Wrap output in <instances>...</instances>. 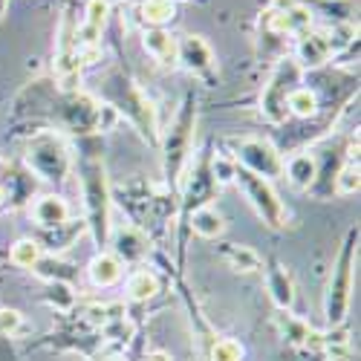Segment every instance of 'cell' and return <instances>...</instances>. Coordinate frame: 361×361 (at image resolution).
<instances>
[{
  "mask_svg": "<svg viewBox=\"0 0 361 361\" xmlns=\"http://www.w3.org/2000/svg\"><path fill=\"white\" fill-rule=\"evenodd\" d=\"M234 159L240 168H246L263 179H269L272 183L275 176L283 173V159L278 154V147L272 142H266V139H240L234 145Z\"/></svg>",
  "mask_w": 361,
  "mask_h": 361,
  "instance_id": "cell-8",
  "label": "cell"
},
{
  "mask_svg": "<svg viewBox=\"0 0 361 361\" xmlns=\"http://www.w3.org/2000/svg\"><path fill=\"white\" fill-rule=\"evenodd\" d=\"M194 122H197V104H194V96H185L171 128L159 136L162 139V168H165V179L171 191L183 185V173L188 168L191 150H194Z\"/></svg>",
  "mask_w": 361,
  "mask_h": 361,
  "instance_id": "cell-1",
  "label": "cell"
},
{
  "mask_svg": "<svg viewBox=\"0 0 361 361\" xmlns=\"http://www.w3.org/2000/svg\"><path fill=\"white\" fill-rule=\"evenodd\" d=\"M234 183L240 185V191L246 194L249 205L255 208L257 217H260L269 228H283V226H286V217H289V214H286V205L281 202L278 191L272 188V183H269V179H263V176H257V173H252V171H246V168L237 165Z\"/></svg>",
  "mask_w": 361,
  "mask_h": 361,
  "instance_id": "cell-7",
  "label": "cell"
},
{
  "mask_svg": "<svg viewBox=\"0 0 361 361\" xmlns=\"http://www.w3.org/2000/svg\"><path fill=\"white\" fill-rule=\"evenodd\" d=\"M29 214L41 228H64L70 223V202L58 194H44L32 202Z\"/></svg>",
  "mask_w": 361,
  "mask_h": 361,
  "instance_id": "cell-13",
  "label": "cell"
},
{
  "mask_svg": "<svg viewBox=\"0 0 361 361\" xmlns=\"http://www.w3.org/2000/svg\"><path fill=\"white\" fill-rule=\"evenodd\" d=\"M104 96L110 99L107 104H113L118 110V116L125 113L150 145L159 142L157 107H154V102L145 96V90L139 84H133L125 73H110L107 75V87H104Z\"/></svg>",
  "mask_w": 361,
  "mask_h": 361,
  "instance_id": "cell-2",
  "label": "cell"
},
{
  "mask_svg": "<svg viewBox=\"0 0 361 361\" xmlns=\"http://www.w3.org/2000/svg\"><path fill=\"white\" fill-rule=\"evenodd\" d=\"M358 157L355 159H347L338 173H336V183H333V191L341 194V197H350V194H358V185H361V179H358Z\"/></svg>",
  "mask_w": 361,
  "mask_h": 361,
  "instance_id": "cell-25",
  "label": "cell"
},
{
  "mask_svg": "<svg viewBox=\"0 0 361 361\" xmlns=\"http://www.w3.org/2000/svg\"><path fill=\"white\" fill-rule=\"evenodd\" d=\"M286 110L295 113L298 118H312L318 113V93L310 87H295L292 96L286 99Z\"/></svg>",
  "mask_w": 361,
  "mask_h": 361,
  "instance_id": "cell-24",
  "label": "cell"
},
{
  "mask_svg": "<svg viewBox=\"0 0 361 361\" xmlns=\"http://www.w3.org/2000/svg\"><path fill=\"white\" fill-rule=\"evenodd\" d=\"M275 324L278 329L283 333V338L295 347H304V350H324V333H315V329L307 324V321H300L295 315H289V310H281L275 315Z\"/></svg>",
  "mask_w": 361,
  "mask_h": 361,
  "instance_id": "cell-12",
  "label": "cell"
},
{
  "mask_svg": "<svg viewBox=\"0 0 361 361\" xmlns=\"http://www.w3.org/2000/svg\"><path fill=\"white\" fill-rule=\"evenodd\" d=\"M157 292H159V278L150 272V269H136V272L130 275V281H128L130 300H139V304H145V300L157 298Z\"/></svg>",
  "mask_w": 361,
  "mask_h": 361,
  "instance_id": "cell-23",
  "label": "cell"
},
{
  "mask_svg": "<svg viewBox=\"0 0 361 361\" xmlns=\"http://www.w3.org/2000/svg\"><path fill=\"white\" fill-rule=\"evenodd\" d=\"M266 283H269V292H272V300L278 304V310H289L292 300H295V286H292V278L286 275V269L278 260L269 263Z\"/></svg>",
  "mask_w": 361,
  "mask_h": 361,
  "instance_id": "cell-18",
  "label": "cell"
},
{
  "mask_svg": "<svg viewBox=\"0 0 361 361\" xmlns=\"http://www.w3.org/2000/svg\"><path fill=\"white\" fill-rule=\"evenodd\" d=\"M208 361H243V344L234 338H217L208 350Z\"/></svg>",
  "mask_w": 361,
  "mask_h": 361,
  "instance_id": "cell-27",
  "label": "cell"
},
{
  "mask_svg": "<svg viewBox=\"0 0 361 361\" xmlns=\"http://www.w3.org/2000/svg\"><path fill=\"white\" fill-rule=\"evenodd\" d=\"M295 52H298L295 61H298L300 70H318L321 64L329 61V55H333V49H329L326 38H324L321 32H310V29H307V32H300Z\"/></svg>",
  "mask_w": 361,
  "mask_h": 361,
  "instance_id": "cell-14",
  "label": "cell"
},
{
  "mask_svg": "<svg viewBox=\"0 0 361 361\" xmlns=\"http://www.w3.org/2000/svg\"><path fill=\"white\" fill-rule=\"evenodd\" d=\"M173 4H176V0H173ZM188 4H205V0H188Z\"/></svg>",
  "mask_w": 361,
  "mask_h": 361,
  "instance_id": "cell-31",
  "label": "cell"
},
{
  "mask_svg": "<svg viewBox=\"0 0 361 361\" xmlns=\"http://www.w3.org/2000/svg\"><path fill=\"white\" fill-rule=\"evenodd\" d=\"M81 188H84V205H87V226L93 231V240L99 246L110 237V185L107 173L99 159L81 162Z\"/></svg>",
  "mask_w": 361,
  "mask_h": 361,
  "instance_id": "cell-5",
  "label": "cell"
},
{
  "mask_svg": "<svg viewBox=\"0 0 361 361\" xmlns=\"http://www.w3.org/2000/svg\"><path fill=\"white\" fill-rule=\"evenodd\" d=\"M0 18H4V0H0Z\"/></svg>",
  "mask_w": 361,
  "mask_h": 361,
  "instance_id": "cell-32",
  "label": "cell"
},
{
  "mask_svg": "<svg viewBox=\"0 0 361 361\" xmlns=\"http://www.w3.org/2000/svg\"><path fill=\"white\" fill-rule=\"evenodd\" d=\"M223 257H226L228 269H234V272H240V275L260 272V266H263L260 255L255 249H249V246H226L223 249Z\"/></svg>",
  "mask_w": 361,
  "mask_h": 361,
  "instance_id": "cell-21",
  "label": "cell"
},
{
  "mask_svg": "<svg viewBox=\"0 0 361 361\" xmlns=\"http://www.w3.org/2000/svg\"><path fill=\"white\" fill-rule=\"evenodd\" d=\"M145 361H171V358H168L165 353H150V355H147Z\"/></svg>",
  "mask_w": 361,
  "mask_h": 361,
  "instance_id": "cell-29",
  "label": "cell"
},
{
  "mask_svg": "<svg viewBox=\"0 0 361 361\" xmlns=\"http://www.w3.org/2000/svg\"><path fill=\"white\" fill-rule=\"evenodd\" d=\"M234 171H237V162L234 159H228V157H214L212 159V176H214L217 185L234 183Z\"/></svg>",
  "mask_w": 361,
  "mask_h": 361,
  "instance_id": "cell-28",
  "label": "cell"
},
{
  "mask_svg": "<svg viewBox=\"0 0 361 361\" xmlns=\"http://www.w3.org/2000/svg\"><path fill=\"white\" fill-rule=\"evenodd\" d=\"M355 255H358V228H350L336 266L329 272L326 295H324V318L329 326H341L350 312V295H353V272H355Z\"/></svg>",
  "mask_w": 361,
  "mask_h": 361,
  "instance_id": "cell-3",
  "label": "cell"
},
{
  "mask_svg": "<svg viewBox=\"0 0 361 361\" xmlns=\"http://www.w3.org/2000/svg\"><path fill=\"white\" fill-rule=\"evenodd\" d=\"M142 47L154 61H159L165 67L176 64V41L171 32H165V29H147L145 38H142Z\"/></svg>",
  "mask_w": 361,
  "mask_h": 361,
  "instance_id": "cell-17",
  "label": "cell"
},
{
  "mask_svg": "<svg viewBox=\"0 0 361 361\" xmlns=\"http://www.w3.org/2000/svg\"><path fill=\"white\" fill-rule=\"evenodd\" d=\"M107 15H110V4H107V0H90L84 23H81V29L75 32L78 47H99V38H102V29L107 23Z\"/></svg>",
  "mask_w": 361,
  "mask_h": 361,
  "instance_id": "cell-15",
  "label": "cell"
},
{
  "mask_svg": "<svg viewBox=\"0 0 361 361\" xmlns=\"http://www.w3.org/2000/svg\"><path fill=\"white\" fill-rule=\"evenodd\" d=\"M283 173L295 188L310 191L315 183V157L312 154H295L289 162H283Z\"/></svg>",
  "mask_w": 361,
  "mask_h": 361,
  "instance_id": "cell-20",
  "label": "cell"
},
{
  "mask_svg": "<svg viewBox=\"0 0 361 361\" xmlns=\"http://www.w3.org/2000/svg\"><path fill=\"white\" fill-rule=\"evenodd\" d=\"M23 159H26V168L35 176L47 179V183H55V185L67 183V176L73 171L70 145L55 130H38L35 136H29Z\"/></svg>",
  "mask_w": 361,
  "mask_h": 361,
  "instance_id": "cell-4",
  "label": "cell"
},
{
  "mask_svg": "<svg viewBox=\"0 0 361 361\" xmlns=\"http://www.w3.org/2000/svg\"><path fill=\"white\" fill-rule=\"evenodd\" d=\"M9 260L15 266H20V269H32L41 260V243L38 240H18V243L12 246Z\"/></svg>",
  "mask_w": 361,
  "mask_h": 361,
  "instance_id": "cell-26",
  "label": "cell"
},
{
  "mask_svg": "<svg viewBox=\"0 0 361 361\" xmlns=\"http://www.w3.org/2000/svg\"><path fill=\"white\" fill-rule=\"evenodd\" d=\"M214 188H220L214 183V176H212V162L202 159L197 162L194 173L188 176V183H185V197H183V217L188 220L197 208L202 205H212V197H214Z\"/></svg>",
  "mask_w": 361,
  "mask_h": 361,
  "instance_id": "cell-10",
  "label": "cell"
},
{
  "mask_svg": "<svg viewBox=\"0 0 361 361\" xmlns=\"http://www.w3.org/2000/svg\"><path fill=\"white\" fill-rule=\"evenodd\" d=\"M147 252H150V240L142 228L130 223L113 228V255L122 263H139L147 257Z\"/></svg>",
  "mask_w": 361,
  "mask_h": 361,
  "instance_id": "cell-11",
  "label": "cell"
},
{
  "mask_svg": "<svg viewBox=\"0 0 361 361\" xmlns=\"http://www.w3.org/2000/svg\"><path fill=\"white\" fill-rule=\"evenodd\" d=\"M176 61L183 64L191 75L205 78L208 84H214V52L200 35H185L176 44Z\"/></svg>",
  "mask_w": 361,
  "mask_h": 361,
  "instance_id": "cell-9",
  "label": "cell"
},
{
  "mask_svg": "<svg viewBox=\"0 0 361 361\" xmlns=\"http://www.w3.org/2000/svg\"><path fill=\"white\" fill-rule=\"evenodd\" d=\"M139 15L150 29H165V23L176 18V4L173 0H145Z\"/></svg>",
  "mask_w": 361,
  "mask_h": 361,
  "instance_id": "cell-22",
  "label": "cell"
},
{
  "mask_svg": "<svg viewBox=\"0 0 361 361\" xmlns=\"http://www.w3.org/2000/svg\"><path fill=\"white\" fill-rule=\"evenodd\" d=\"M300 75H304V70L298 67L295 58H281L275 64L272 75H269V84L260 93V113H263L266 122H272V125L286 122V116H289L286 99L292 96L295 84H300Z\"/></svg>",
  "mask_w": 361,
  "mask_h": 361,
  "instance_id": "cell-6",
  "label": "cell"
},
{
  "mask_svg": "<svg viewBox=\"0 0 361 361\" xmlns=\"http://www.w3.org/2000/svg\"><path fill=\"white\" fill-rule=\"evenodd\" d=\"M90 281H93L96 286L107 289V286H116L118 281H122V272H125V263L118 260L113 252H99L93 260H90Z\"/></svg>",
  "mask_w": 361,
  "mask_h": 361,
  "instance_id": "cell-16",
  "label": "cell"
},
{
  "mask_svg": "<svg viewBox=\"0 0 361 361\" xmlns=\"http://www.w3.org/2000/svg\"><path fill=\"white\" fill-rule=\"evenodd\" d=\"M4 202H6V188L0 185V205H4Z\"/></svg>",
  "mask_w": 361,
  "mask_h": 361,
  "instance_id": "cell-30",
  "label": "cell"
},
{
  "mask_svg": "<svg viewBox=\"0 0 361 361\" xmlns=\"http://www.w3.org/2000/svg\"><path fill=\"white\" fill-rule=\"evenodd\" d=\"M188 226H191L194 234H200L205 240H217V237L226 234V220H223V214L217 212V208H212V205L197 208V212L188 217Z\"/></svg>",
  "mask_w": 361,
  "mask_h": 361,
  "instance_id": "cell-19",
  "label": "cell"
}]
</instances>
